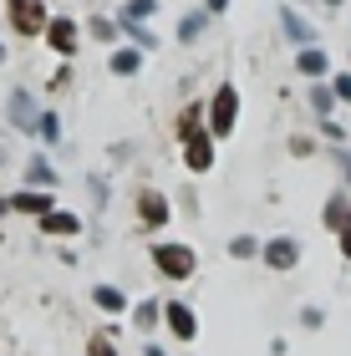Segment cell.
Segmentation results:
<instances>
[{"label":"cell","instance_id":"cell-1","mask_svg":"<svg viewBox=\"0 0 351 356\" xmlns=\"http://www.w3.org/2000/svg\"><path fill=\"white\" fill-rule=\"evenodd\" d=\"M179 133H183V148H188V168H194V173H204V168L214 163V148H209V133L199 127V107H188V112H183Z\"/></svg>","mask_w":351,"mask_h":356},{"label":"cell","instance_id":"cell-2","mask_svg":"<svg viewBox=\"0 0 351 356\" xmlns=\"http://www.w3.org/2000/svg\"><path fill=\"white\" fill-rule=\"evenodd\" d=\"M234 118H239V92L225 82L214 92V102H209V127H214V138H229L234 133Z\"/></svg>","mask_w":351,"mask_h":356},{"label":"cell","instance_id":"cell-3","mask_svg":"<svg viewBox=\"0 0 351 356\" xmlns=\"http://www.w3.org/2000/svg\"><path fill=\"white\" fill-rule=\"evenodd\" d=\"M153 265L168 275V280H188L194 275V250L188 245H153Z\"/></svg>","mask_w":351,"mask_h":356},{"label":"cell","instance_id":"cell-4","mask_svg":"<svg viewBox=\"0 0 351 356\" xmlns=\"http://www.w3.org/2000/svg\"><path fill=\"white\" fill-rule=\"evenodd\" d=\"M10 26L21 31V36H41L51 21H46V6H41V0H10Z\"/></svg>","mask_w":351,"mask_h":356},{"label":"cell","instance_id":"cell-5","mask_svg":"<svg viewBox=\"0 0 351 356\" xmlns=\"http://www.w3.org/2000/svg\"><path fill=\"white\" fill-rule=\"evenodd\" d=\"M300 260V245H295V239H270V245H265V265L270 270H291Z\"/></svg>","mask_w":351,"mask_h":356},{"label":"cell","instance_id":"cell-6","mask_svg":"<svg viewBox=\"0 0 351 356\" xmlns=\"http://www.w3.org/2000/svg\"><path fill=\"white\" fill-rule=\"evenodd\" d=\"M46 41H51V51H61V56H72L76 51V26L61 15V21H51L46 26Z\"/></svg>","mask_w":351,"mask_h":356},{"label":"cell","instance_id":"cell-7","mask_svg":"<svg viewBox=\"0 0 351 356\" xmlns=\"http://www.w3.org/2000/svg\"><path fill=\"white\" fill-rule=\"evenodd\" d=\"M138 214H142V219H148V224H153V229H158V224H168V204H163V193H153V188H142V199H138Z\"/></svg>","mask_w":351,"mask_h":356},{"label":"cell","instance_id":"cell-8","mask_svg":"<svg viewBox=\"0 0 351 356\" xmlns=\"http://www.w3.org/2000/svg\"><path fill=\"white\" fill-rule=\"evenodd\" d=\"M15 209H21V214H56V209H51V193H15V199H10Z\"/></svg>","mask_w":351,"mask_h":356},{"label":"cell","instance_id":"cell-9","mask_svg":"<svg viewBox=\"0 0 351 356\" xmlns=\"http://www.w3.org/2000/svg\"><path fill=\"white\" fill-rule=\"evenodd\" d=\"M163 311H168V326L179 331L183 341H188V336L199 331V321H194V311H188V305H163Z\"/></svg>","mask_w":351,"mask_h":356},{"label":"cell","instance_id":"cell-10","mask_svg":"<svg viewBox=\"0 0 351 356\" xmlns=\"http://www.w3.org/2000/svg\"><path fill=\"white\" fill-rule=\"evenodd\" d=\"M280 26H285V36H291V41H300V46H306V41H316V31H311L306 21H300L295 10H280Z\"/></svg>","mask_w":351,"mask_h":356},{"label":"cell","instance_id":"cell-11","mask_svg":"<svg viewBox=\"0 0 351 356\" xmlns=\"http://www.w3.org/2000/svg\"><path fill=\"white\" fill-rule=\"evenodd\" d=\"M10 118L21 122V127H36V102H31L26 92H15V97H10Z\"/></svg>","mask_w":351,"mask_h":356},{"label":"cell","instance_id":"cell-12","mask_svg":"<svg viewBox=\"0 0 351 356\" xmlns=\"http://www.w3.org/2000/svg\"><path fill=\"white\" fill-rule=\"evenodd\" d=\"M326 224L346 234V229H351V204H346V199H331V204H326Z\"/></svg>","mask_w":351,"mask_h":356},{"label":"cell","instance_id":"cell-13","mask_svg":"<svg viewBox=\"0 0 351 356\" xmlns=\"http://www.w3.org/2000/svg\"><path fill=\"white\" fill-rule=\"evenodd\" d=\"M326 67H331L326 51H316V46H311V51H300V72H306V76H326Z\"/></svg>","mask_w":351,"mask_h":356},{"label":"cell","instance_id":"cell-14","mask_svg":"<svg viewBox=\"0 0 351 356\" xmlns=\"http://www.w3.org/2000/svg\"><path fill=\"white\" fill-rule=\"evenodd\" d=\"M41 229L46 234H76V214H46Z\"/></svg>","mask_w":351,"mask_h":356},{"label":"cell","instance_id":"cell-15","mask_svg":"<svg viewBox=\"0 0 351 356\" xmlns=\"http://www.w3.org/2000/svg\"><path fill=\"white\" fill-rule=\"evenodd\" d=\"M138 67H142V56H138V51H117V56H113V72H117V76H133Z\"/></svg>","mask_w":351,"mask_h":356},{"label":"cell","instance_id":"cell-16","mask_svg":"<svg viewBox=\"0 0 351 356\" xmlns=\"http://www.w3.org/2000/svg\"><path fill=\"white\" fill-rule=\"evenodd\" d=\"M97 305H102V311H122V290H113V285H97Z\"/></svg>","mask_w":351,"mask_h":356},{"label":"cell","instance_id":"cell-17","mask_svg":"<svg viewBox=\"0 0 351 356\" xmlns=\"http://www.w3.org/2000/svg\"><path fill=\"white\" fill-rule=\"evenodd\" d=\"M199 31H204V15H183L179 21V41H194Z\"/></svg>","mask_w":351,"mask_h":356},{"label":"cell","instance_id":"cell-18","mask_svg":"<svg viewBox=\"0 0 351 356\" xmlns=\"http://www.w3.org/2000/svg\"><path fill=\"white\" fill-rule=\"evenodd\" d=\"M142 15H153V0H127V21H142Z\"/></svg>","mask_w":351,"mask_h":356},{"label":"cell","instance_id":"cell-19","mask_svg":"<svg viewBox=\"0 0 351 356\" xmlns=\"http://www.w3.org/2000/svg\"><path fill=\"white\" fill-rule=\"evenodd\" d=\"M92 36H97V41H113V36H117V26H113V21H102V15H97V21H92Z\"/></svg>","mask_w":351,"mask_h":356},{"label":"cell","instance_id":"cell-20","mask_svg":"<svg viewBox=\"0 0 351 356\" xmlns=\"http://www.w3.org/2000/svg\"><path fill=\"white\" fill-rule=\"evenodd\" d=\"M87 356H117V351H113V341H102V336H97V341L87 346Z\"/></svg>","mask_w":351,"mask_h":356},{"label":"cell","instance_id":"cell-21","mask_svg":"<svg viewBox=\"0 0 351 356\" xmlns=\"http://www.w3.org/2000/svg\"><path fill=\"white\" fill-rule=\"evenodd\" d=\"M127 36H133L138 46H153V36H148V31H142V26H133V21H127Z\"/></svg>","mask_w":351,"mask_h":356},{"label":"cell","instance_id":"cell-22","mask_svg":"<svg viewBox=\"0 0 351 356\" xmlns=\"http://www.w3.org/2000/svg\"><path fill=\"white\" fill-rule=\"evenodd\" d=\"M331 97H336V92H316V97H311V107H316V112H331Z\"/></svg>","mask_w":351,"mask_h":356},{"label":"cell","instance_id":"cell-23","mask_svg":"<svg viewBox=\"0 0 351 356\" xmlns=\"http://www.w3.org/2000/svg\"><path fill=\"white\" fill-rule=\"evenodd\" d=\"M331 92H336L341 102H351V76H336V87H331Z\"/></svg>","mask_w":351,"mask_h":356},{"label":"cell","instance_id":"cell-24","mask_svg":"<svg viewBox=\"0 0 351 356\" xmlns=\"http://www.w3.org/2000/svg\"><path fill=\"white\" fill-rule=\"evenodd\" d=\"M341 250H346V254H351V229H346V234H341Z\"/></svg>","mask_w":351,"mask_h":356},{"label":"cell","instance_id":"cell-25","mask_svg":"<svg viewBox=\"0 0 351 356\" xmlns=\"http://www.w3.org/2000/svg\"><path fill=\"white\" fill-rule=\"evenodd\" d=\"M326 6H341V0H326Z\"/></svg>","mask_w":351,"mask_h":356},{"label":"cell","instance_id":"cell-26","mask_svg":"<svg viewBox=\"0 0 351 356\" xmlns=\"http://www.w3.org/2000/svg\"><path fill=\"white\" fill-rule=\"evenodd\" d=\"M0 56H6V46H0Z\"/></svg>","mask_w":351,"mask_h":356}]
</instances>
